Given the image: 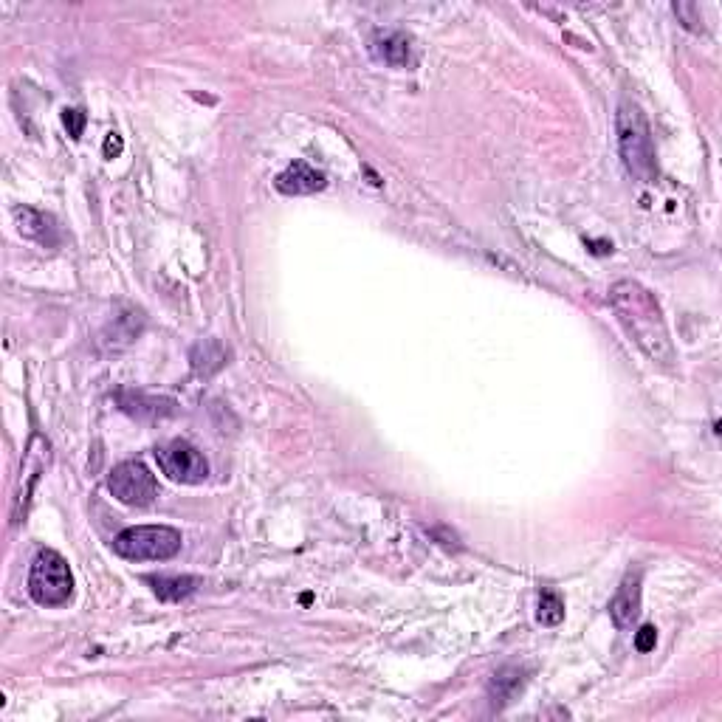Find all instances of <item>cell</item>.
Wrapping results in <instances>:
<instances>
[{"instance_id": "9a60e30c", "label": "cell", "mask_w": 722, "mask_h": 722, "mask_svg": "<svg viewBox=\"0 0 722 722\" xmlns=\"http://www.w3.org/2000/svg\"><path fill=\"white\" fill-rule=\"evenodd\" d=\"M536 618H539V624H545V627H556V624L565 618V604H562V598L556 596L553 590H542Z\"/></svg>"}, {"instance_id": "5b68a950", "label": "cell", "mask_w": 722, "mask_h": 722, "mask_svg": "<svg viewBox=\"0 0 722 722\" xmlns=\"http://www.w3.org/2000/svg\"><path fill=\"white\" fill-rule=\"evenodd\" d=\"M108 488L119 503L136 505V508H147V505L156 503L158 497L156 477L150 474V469L144 466L142 460L119 463L116 469L110 471Z\"/></svg>"}, {"instance_id": "5bb4252c", "label": "cell", "mask_w": 722, "mask_h": 722, "mask_svg": "<svg viewBox=\"0 0 722 722\" xmlns=\"http://www.w3.org/2000/svg\"><path fill=\"white\" fill-rule=\"evenodd\" d=\"M119 404L130 415H139V418H164V415H173L175 404L173 401H161V398H144V395H122Z\"/></svg>"}, {"instance_id": "7c38bea8", "label": "cell", "mask_w": 722, "mask_h": 722, "mask_svg": "<svg viewBox=\"0 0 722 722\" xmlns=\"http://www.w3.org/2000/svg\"><path fill=\"white\" fill-rule=\"evenodd\" d=\"M147 584H153V593L161 601H181V598L192 596L201 581L192 576H150Z\"/></svg>"}, {"instance_id": "52a82bcc", "label": "cell", "mask_w": 722, "mask_h": 722, "mask_svg": "<svg viewBox=\"0 0 722 722\" xmlns=\"http://www.w3.org/2000/svg\"><path fill=\"white\" fill-rule=\"evenodd\" d=\"M48 457H51V449L48 443L40 435H34L29 449H26V457H23V466H20V480H17V491H15V503H12V522H20L23 514H26V505H29V497H32L34 483L40 480V471L46 469Z\"/></svg>"}, {"instance_id": "7a4b0ae2", "label": "cell", "mask_w": 722, "mask_h": 722, "mask_svg": "<svg viewBox=\"0 0 722 722\" xmlns=\"http://www.w3.org/2000/svg\"><path fill=\"white\" fill-rule=\"evenodd\" d=\"M618 150L624 158V167L638 181H655L658 175V158H655V142L649 122L635 102H621L618 108Z\"/></svg>"}, {"instance_id": "30bf717a", "label": "cell", "mask_w": 722, "mask_h": 722, "mask_svg": "<svg viewBox=\"0 0 722 722\" xmlns=\"http://www.w3.org/2000/svg\"><path fill=\"white\" fill-rule=\"evenodd\" d=\"M373 57L393 68H407L412 65V40L401 32H376L370 43Z\"/></svg>"}, {"instance_id": "8992f818", "label": "cell", "mask_w": 722, "mask_h": 722, "mask_svg": "<svg viewBox=\"0 0 722 722\" xmlns=\"http://www.w3.org/2000/svg\"><path fill=\"white\" fill-rule=\"evenodd\" d=\"M156 460L161 471L173 480V483H184V486H201L209 477V463L206 457L187 443V440H170L156 449Z\"/></svg>"}, {"instance_id": "4fadbf2b", "label": "cell", "mask_w": 722, "mask_h": 722, "mask_svg": "<svg viewBox=\"0 0 722 722\" xmlns=\"http://www.w3.org/2000/svg\"><path fill=\"white\" fill-rule=\"evenodd\" d=\"M192 370L198 373V376H212V373H218L220 367L226 364V350L220 345L218 339H206L201 345L192 347Z\"/></svg>"}, {"instance_id": "6da1fadb", "label": "cell", "mask_w": 722, "mask_h": 722, "mask_svg": "<svg viewBox=\"0 0 722 722\" xmlns=\"http://www.w3.org/2000/svg\"><path fill=\"white\" fill-rule=\"evenodd\" d=\"M615 316L629 333V339L644 350L646 359L658 361L663 367L675 364V345L669 336V325L663 319L655 294L635 280H621L610 288Z\"/></svg>"}, {"instance_id": "9c48e42d", "label": "cell", "mask_w": 722, "mask_h": 722, "mask_svg": "<svg viewBox=\"0 0 722 722\" xmlns=\"http://www.w3.org/2000/svg\"><path fill=\"white\" fill-rule=\"evenodd\" d=\"M277 189L283 192V195H311V192H319V189H325V175L314 170L311 164H305V161H294L288 170L277 175Z\"/></svg>"}, {"instance_id": "e0dca14e", "label": "cell", "mask_w": 722, "mask_h": 722, "mask_svg": "<svg viewBox=\"0 0 722 722\" xmlns=\"http://www.w3.org/2000/svg\"><path fill=\"white\" fill-rule=\"evenodd\" d=\"M63 125L68 127V136H71V139H79V136H82V130H85V113H82L79 108H65Z\"/></svg>"}, {"instance_id": "ba28073f", "label": "cell", "mask_w": 722, "mask_h": 722, "mask_svg": "<svg viewBox=\"0 0 722 722\" xmlns=\"http://www.w3.org/2000/svg\"><path fill=\"white\" fill-rule=\"evenodd\" d=\"M638 613H641V570L627 573V579L621 581L618 593L610 601V615L618 629L632 627L638 621Z\"/></svg>"}, {"instance_id": "ac0fdd59", "label": "cell", "mask_w": 722, "mask_h": 722, "mask_svg": "<svg viewBox=\"0 0 722 722\" xmlns=\"http://www.w3.org/2000/svg\"><path fill=\"white\" fill-rule=\"evenodd\" d=\"M655 644H658V629L649 627V624L641 627V632L635 635V649H638V652H652Z\"/></svg>"}, {"instance_id": "8fae6325", "label": "cell", "mask_w": 722, "mask_h": 722, "mask_svg": "<svg viewBox=\"0 0 722 722\" xmlns=\"http://www.w3.org/2000/svg\"><path fill=\"white\" fill-rule=\"evenodd\" d=\"M17 229L23 237H32V240H40V243H54V237H48L54 232V220L37 212L32 206H20L15 212Z\"/></svg>"}, {"instance_id": "277c9868", "label": "cell", "mask_w": 722, "mask_h": 722, "mask_svg": "<svg viewBox=\"0 0 722 722\" xmlns=\"http://www.w3.org/2000/svg\"><path fill=\"white\" fill-rule=\"evenodd\" d=\"M74 593V576L71 567L57 550L43 548L32 562L29 573V596L43 607H60Z\"/></svg>"}, {"instance_id": "3957f363", "label": "cell", "mask_w": 722, "mask_h": 722, "mask_svg": "<svg viewBox=\"0 0 722 722\" xmlns=\"http://www.w3.org/2000/svg\"><path fill=\"white\" fill-rule=\"evenodd\" d=\"M181 531L170 525H136L113 539V550L127 562H164L181 550Z\"/></svg>"}, {"instance_id": "d6986e66", "label": "cell", "mask_w": 722, "mask_h": 722, "mask_svg": "<svg viewBox=\"0 0 722 722\" xmlns=\"http://www.w3.org/2000/svg\"><path fill=\"white\" fill-rule=\"evenodd\" d=\"M122 147H125L122 136H119V133H108V139H105V158H116L122 153Z\"/></svg>"}, {"instance_id": "2e32d148", "label": "cell", "mask_w": 722, "mask_h": 722, "mask_svg": "<svg viewBox=\"0 0 722 722\" xmlns=\"http://www.w3.org/2000/svg\"><path fill=\"white\" fill-rule=\"evenodd\" d=\"M519 683H522V677H519L517 669H505L500 675H494V680H491V697H494V703H497V700L505 703V700L519 689Z\"/></svg>"}]
</instances>
